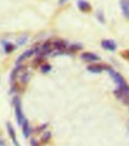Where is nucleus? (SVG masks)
Returning a JSON list of instances; mask_svg holds the SVG:
<instances>
[{
    "instance_id": "ddd939ff",
    "label": "nucleus",
    "mask_w": 129,
    "mask_h": 146,
    "mask_svg": "<svg viewBox=\"0 0 129 146\" xmlns=\"http://www.w3.org/2000/svg\"><path fill=\"white\" fill-rule=\"evenodd\" d=\"M29 79H30V73L28 71H22L21 73V77H19V83L21 84H26L29 82Z\"/></svg>"
},
{
    "instance_id": "412c9836",
    "label": "nucleus",
    "mask_w": 129,
    "mask_h": 146,
    "mask_svg": "<svg viewBox=\"0 0 129 146\" xmlns=\"http://www.w3.org/2000/svg\"><path fill=\"white\" fill-rule=\"evenodd\" d=\"M26 36H23V37H21L19 40H18V44H24L25 43V41H26Z\"/></svg>"
},
{
    "instance_id": "423d86ee",
    "label": "nucleus",
    "mask_w": 129,
    "mask_h": 146,
    "mask_svg": "<svg viewBox=\"0 0 129 146\" xmlns=\"http://www.w3.org/2000/svg\"><path fill=\"white\" fill-rule=\"evenodd\" d=\"M101 46L109 52H115L117 49V44H116V42L112 40H103L101 42Z\"/></svg>"
},
{
    "instance_id": "f3484780",
    "label": "nucleus",
    "mask_w": 129,
    "mask_h": 146,
    "mask_svg": "<svg viewBox=\"0 0 129 146\" xmlns=\"http://www.w3.org/2000/svg\"><path fill=\"white\" fill-rule=\"evenodd\" d=\"M50 137H52V133L50 132H46L44 134H43V137H42V143L47 144L49 140H50Z\"/></svg>"
},
{
    "instance_id": "dca6fc26",
    "label": "nucleus",
    "mask_w": 129,
    "mask_h": 146,
    "mask_svg": "<svg viewBox=\"0 0 129 146\" xmlns=\"http://www.w3.org/2000/svg\"><path fill=\"white\" fill-rule=\"evenodd\" d=\"M41 71L43 73H48L49 71H52V66L49 64H42L41 65Z\"/></svg>"
},
{
    "instance_id": "f257e3e1",
    "label": "nucleus",
    "mask_w": 129,
    "mask_h": 146,
    "mask_svg": "<svg viewBox=\"0 0 129 146\" xmlns=\"http://www.w3.org/2000/svg\"><path fill=\"white\" fill-rule=\"evenodd\" d=\"M13 107H15V113H16V119H17V122L22 126L23 121L25 120V116L23 114V110H22V102L18 97H15L13 98Z\"/></svg>"
},
{
    "instance_id": "a211bd4d",
    "label": "nucleus",
    "mask_w": 129,
    "mask_h": 146,
    "mask_svg": "<svg viewBox=\"0 0 129 146\" xmlns=\"http://www.w3.org/2000/svg\"><path fill=\"white\" fill-rule=\"evenodd\" d=\"M97 18H98V21H99L101 23H105V18H104V15H103V12H101V11H98L97 12Z\"/></svg>"
},
{
    "instance_id": "6e6552de",
    "label": "nucleus",
    "mask_w": 129,
    "mask_h": 146,
    "mask_svg": "<svg viewBox=\"0 0 129 146\" xmlns=\"http://www.w3.org/2000/svg\"><path fill=\"white\" fill-rule=\"evenodd\" d=\"M35 53H36V50H35V49H28V50H25V52H24V53L22 54V55L18 56V59H17V66H18V65H21L23 61H25L26 59L31 58Z\"/></svg>"
},
{
    "instance_id": "4be33fe9",
    "label": "nucleus",
    "mask_w": 129,
    "mask_h": 146,
    "mask_svg": "<svg viewBox=\"0 0 129 146\" xmlns=\"http://www.w3.org/2000/svg\"><path fill=\"white\" fill-rule=\"evenodd\" d=\"M31 146H40V144H38V141H37V140H35V139H32V140H31Z\"/></svg>"
},
{
    "instance_id": "393cba45",
    "label": "nucleus",
    "mask_w": 129,
    "mask_h": 146,
    "mask_svg": "<svg viewBox=\"0 0 129 146\" xmlns=\"http://www.w3.org/2000/svg\"><path fill=\"white\" fill-rule=\"evenodd\" d=\"M0 146H4V141L3 140H0Z\"/></svg>"
},
{
    "instance_id": "2eb2a0df",
    "label": "nucleus",
    "mask_w": 129,
    "mask_h": 146,
    "mask_svg": "<svg viewBox=\"0 0 129 146\" xmlns=\"http://www.w3.org/2000/svg\"><path fill=\"white\" fill-rule=\"evenodd\" d=\"M83 48V46L81 44H79V43H74V44H72V46H68V49L69 52H72V53H74V52H77V50H80Z\"/></svg>"
},
{
    "instance_id": "7ed1b4c3",
    "label": "nucleus",
    "mask_w": 129,
    "mask_h": 146,
    "mask_svg": "<svg viewBox=\"0 0 129 146\" xmlns=\"http://www.w3.org/2000/svg\"><path fill=\"white\" fill-rule=\"evenodd\" d=\"M108 73L110 74V77H111V78L114 79V82L118 85V86H121V85H124V84H127V82L124 80V78L122 77L118 72H116L115 70H112L111 67H110V68L108 70Z\"/></svg>"
},
{
    "instance_id": "0eeeda50",
    "label": "nucleus",
    "mask_w": 129,
    "mask_h": 146,
    "mask_svg": "<svg viewBox=\"0 0 129 146\" xmlns=\"http://www.w3.org/2000/svg\"><path fill=\"white\" fill-rule=\"evenodd\" d=\"M77 5H78V9L81 12H84V13H87V12H90L92 10L91 4L89 1H86V0H78Z\"/></svg>"
},
{
    "instance_id": "f8f14e48",
    "label": "nucleus",
    "mask_w": 129,
    "mask_h": 146,
    "mask_svg": "<svg viewBox=\"0 0 129 146\" xmlns=\"http://www.w3.org/2000/svg\"><path fill=\"white\" fill-rule=\"evenodd\" d=\"M22 128H23V134H24V137L25 138H28V137H30V134H31V127H30V125H29V121L25 119L23 121V123H22Z\"/></svg>"
},
{
    "instance_id": "20e7f679",
    "label": "nucleus",
    "mask_w": 129,
    "mask_h": 146,
    "mask_svg": "<svg viewBox=\"0 0 129 146\" xmlns=\"http://www.w3.org/2000/svg\"><path fill=\"white\" fill-rule=\"evenodd\" d=\"M110 66L108 65H103V64H91L87 66V71L91 73H102L104 70H109Z\"/></svg>"
},
{
    "instance_id": "39448f33",
    "label": "nucleus",
    "mask_w": 129,
    "mask_h": 146,
    "mask_svg": "<svg viewBox=\"0 0 129 146\" xmlns=\"http://www.w3.org/2000/svg\"><path fill=\"white\" fill-rule=\"evenodd\" d=\"M80 59L83 60V61H86V62H92V61H98V60H99V56L95 53L84 52L80 55Z\"/></svg>"
},
{
    "instance_id": "9d476101",
    "label": "nucleus",
    "mask_w": 129,
    "mask_h": 146,
    "mask_svg": "<svg viewBox=\"0 0 129 146\" xmlns=\"http://www.w3.org/2000/svg\"><path fill=\"white\" fill-rule=\"evenodd\" d=\"M6 127H7L9 135H10V138L12 139V141H13V144H15L16 146H21V145H19V143H18V140H17L16 132H15V128H13V127H12V125H11L10 122H7V123H6Z\"/></svg>"
},
{
    "instance_id": "5701e85b",
    "label": "nucleus",
    "mask_w": 129,
    "mask_h": 146,
    "mask_svg": "<svg viewBox=\"0 0 129 146\" xmlns=\"http://www.w3.org/2000/svg\"><path fill=\"white\" fill-rule=\"evenodd\" d=\"M47 126H48L47 123H46V125H42L41 127H38V129H37V132H40V131H43V129H44V128H46V127H47Z\"/></svg>"
},
{
    "instance_id": "aec40b11",
    "label": "nucleus",
    "mask_w": 129,
    "mask_h": 146,
    "mask_svg": "<svg viewBox=\"0 0 129 146\" xmlns=\"http://www.w3.org/2000/svg\"><path fill=\"white\" fill-rule=\"evenodd\" d=\"M121 56L127 59V60H129V50H123V52L121 53Z\"/></svg>"
},
{
    "instance_id": "9b49d317",
    "label": "nucleus",
    "mask_w": 129,
    "mask_h": 146,
    "mask_svg": "<svg viewBox=\"0 0 129 146\" xmlns=\"http://www.w3.org/2000/svg\"><path fill=\"white\" fill-rule=\"evenodd\" d=\"M120 5L122 12H123V16L129 19V0H120Z\"/></svg>"
},
{
    "instance_id": "1a4fd4ad",
    "label": "nucleus",
    "mask_w": 129,
    "mask_h": 146,
    "mask_svg": "<svg viewBox=\"0 0 129 146\" xmlns=\"http://www.w3.org/2000/svg\"><path fill=\"white\" fill-rule=\"evenodd\" d=\"M53 47H54V49L64 52L68 48V43L64 40H56V41H53Z\"/></svg>"
},
{
    "instance_id": "b1692460",
    "label": "nucleus",
    "mask_w": 129,
    "mask_h": 146,
    "mask_svg": "<svg viewBox=\"0 0 129 146\" xmlns=\"http://www.w3.org/2000/svg\"><path fill=\"white\" fill-rule=\"evenodd\" d=\"M66 1H67V0H59V4H60V5H62V4H65Z\"/></svg>"
},
{
    "instance_id": "4468645a",
    "label": "nucleus",
    "mask_w": 129,
    "mask_h": 146,
    "mask_svg": "<svg viewBox=\"0 0 129 146\" xmlns=\"http://www.w3.org/2000/svg\"><path fill=\"white\" fill-rule=\"evenodd\" d=\"M4 49H5V53H12L15 50V46L10 43V42H4Z\"/></svg>"
},
{
    "instance_id": "f03ea898",
    "label": "nucleus",
    "mask_w": 129,
    "mask_h": 146,
    "mask_svg": "<svg viewBox=\"0 0 129 146\" xmlns=\"http://www.w3.org/2000/svg\"><path fill=\"white\" fill-rule=\"evenodd\" d=\"M53 49H54L53 42L52 41H46L38 49H35V50L38 54V56H44V55H47V54H50L53 52Z\"/></svg>"
},
{
    "instance_id": "6ab92c4d",
    "label": "nucleus",
    "mask_w": 129,
    "mask_h": 146,
    "mask_svg": "<svg viewBox=\"0 0 129 146\" xmlns=\"http://www.w3.org/2000/svg\"><path fill=\"white\" fill-rule=\"evenodd\" d=\"M42 60H43V56H38L37 59H35L34 60V66H35V67H36V66H38L40 64H42Z\"/></svg>"
}]
</instances>
